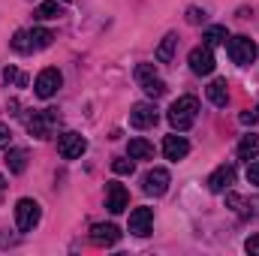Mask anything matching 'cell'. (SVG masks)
<instances>
[{
	"mask_svg": "<svg viewBox=\"0 0 259 256\" xmlns=\"http://www.w3.org/2000/svg\"><path fill=\"white\" fill-rule=\"evenodd\" d=\"M196 115H199V100L196 97H178L172 106H169V124L178 130V133H184V130H190L196 124Z\"/></svg>",
	"mask_w": 259,
	"mask_h": 256,
	"instance_id": "6da1fadb",
	"label": "cell"
},
{
	"mask_svg": "<svg viewBox=\"0 0 259 256\" xmlns=\"http://www.w3.org/2000/svg\"><path fill=\"white\" fill-rule=\"evenodd\" d=\"M136 81H139V88L145 91V97H151V100H160V97L166 94V81L157 75L154 64H139L136 66Z\"/></svg>",
	"mask_w": 259,
	"mask_h": 256,
	"instance_id": "7a4b0ae2",
	"label": "cell"
},
{
	"mask_svg": "<svg viewBox=\"0 0 259 256\" xmlns=\"http://www.w3.org/2000/svg\"><path fill=\"white\" fill-rule=\"evenodd\" d=\"M226 52H229L232 64H238V66H250L253 61H256V55H259L256 42H253L250 36H229Z\"/></svg>",
	"mask_w": 259,
	"mask_h": 256,
	"instance_id": "3957f363",
	"label": "cell"
},
{
	"mask_svg": "<svg viewBox=\"0 0 259 256\" xmlns=\"http://www.w3.org/2000/svg\"><path fill=\"white\" fill-rule=\"evenodd\" d=\"M39 217H42L39 202H33V199H18L15 202V226H18V232H30L39 223Z\"/></svg>",
	"mask_w": 259,
	"mask_h": 256,
	"instance_id": "277c9868",
	"label": "cell"
},
{
	"mask_svg": "<svg viewBox=\"0 0 259 256\" xmlns=\"http://www.w3.org/2000/svg\"><path fill=\"white\" fill-rule=\"evenodd\" d=\"M55 127H58V109H42V112H33L27 118V133L36 139H49Z\"/></svg>",
	"mask_w": 259,
	"mask_h": 256,
	"instance_id": "5b68a950",
	"label": "cell"
},
{
	"mask_svg": "<svg viewBox=\"0 0 259 256\" xmlns=\"http://www.w3.org/2000/svg\"><path fill=\"white\" fill-rule=\"evenodd\" d=\"M61 84H64V75H61V69L49 66V69H42V72L36 75V84H33V91H36V97H39V100H49V97H55V94L61 91Z\"/></svg>",
	"mask_w": 259,
	"mask_h": 256,
	"instance_id": "8992f818",
	"label": "cell"
},
{
	"mask_svg": "<svg viewBox=\"0 0 259 256\" xmlns=\"http://www.w3.org/2000/svg\"><path fill=\"white\" fill-rule=\"evenodd\" d=\"M58 151H61V157L64 160H78L84 151H88V142H84V136L81 133H64V136H58Z\"/></svg>",
	"mask_w": 259,
	"mask_h": 256,
	"instance_id": "52a82bcc",
	"label": "cell"
},
{
	"mask_svg": "<svg viewBox=\"0 0 259 256\" xmlns=\"http://www.w3.org/2000/svg\"><path fill=\"white\" fill-rule=\"evenodd\" d=\"M169 172L166 169H160V166H154L151 172H145V178H142V190L148 193V196H163V193L169 190Z\"/></svg>",
	"mask_w": 259,
	"mask_h": 256,
	"instance_id": "ba28073f",
	"label": "cell"
},
{
	"mask_svg": "<svg viewBox=\"0 0 259 256\" xmlns=\"http://www.w3.org/2000/svg\"><path fill=\"white\" fill-rule=\"evenodd\" d=\"M232 184H235V166L232 163H223L208 175V190L211 193H226Z\"/></svg>",
	"mask_w": 259,
	"mask_h": 256,
	"instance_id": "9c48e42d",
	"label": "cell"
},
{
	"mask_svg": "<svg viewBox=\"0 0 259 256\" xmlns=\"http://www.w3.org/2000/svg\"><path fill=\"white\" fill-rule=\"evenodd\" d=\"M157 109L151 106V103H136L133 109H130V127H136V130H148V127H154L157 124Z\"/></svg>",
	"mask_w": 259,
	"mask_h": 256,
	"instance_id": "30bf717a",
	"label": "cell"
},
{
	"mask_svg": "<svg viewBox=\"0 0 259 256\" xmlns=\"http://www.w3.org/2000/svg\"><path fill=\"white\" fill-rule=\"evenodd\" d=\"M91 241L97 247H112V244L121 241V229L115 223H94L91 226Z\"/></svg>",
	"mask_w": 259,
	"mask_h": 256,
	"instance_id": "8fae6325",
	"label": "cell"
},
{
	"mask_svg": "<svg viewBox=\"0 0 259 256\" xmlns=\"http://www.w3.org/2000/svg\"><path fill=\"white\" fill-rule=\"evenodd\" d=\"M151 226H154V211L151 208H133L130 211V232L145 238L151 235Z\"/></svg>",
	"mask_w": 259,
	"mask_h": 256,
	"instance_id": "7c38bea8",
	"label": "cell"
},
{
	"mask_svg": "<svg viewBox=\"0 0 259 256\" xmlns=\"http://www.w3.org/2000/svg\"><path fill=\"white\" fill-rule=\"evenodd\" d=\"M190 69L196 75H211L214 72V52L211 46H199L190 52Z\"/></svg>",
	"mask_w": 259,
	"mask_h": 256,
	"instance_id": "4fadbf2b",
	"label": "cell"
},
{
	"mask_svg": "<svg viewBox=\"0 0 259 256\" xmlns=\"http://www.w3.org/2000/svg\"><path fill=\"white\" fill-rule=\"evenodd\" d=\"M226 205H229L232 211H238L241 217H259V196L244 199V196H238V193L226 190Z\"/></svg>",
	"mask_w": 259,
	"mask_h": 256,
	"instance_id": "5bb4252c",
	"label": "cell"
},
{
	"mask_svg": "<svg viewBox=\"0 0 259 256\" xmlns=\"http://www.w3.org/2000/svg\"><path fill=\"white\" fill-rule=\"evenodd\" d=\"M130 205V193H127V187L124 184H106V208L112 211V214H121L124 208Z\"/></svg>",
	"mask_w": 259,
	"mask_h": 256,
	"instance_id": "9a60e30c",
	"label": "cell"
},
{
	"mask_svg": "<svg viewBox=\"0 0 259 256\" xmlns=\"http://www.w3.org/2000/svg\"><path fill=\"white\" fill-rule=\"evenodd\" d=\"M163 154H166V160H184L187 154H190V142L184 139V136H166L163 139Z\"/></svg>",
	"mask_w": 259,
	"mask_h": 256,
	"instance_id": "2e32d148",
	"label": "cell"
},
{
	"mask_svg": "<svg viewBox=\"0 0 259 256\" xmlns=\"http://www.w3.org/2000/svg\"><path fill=\"white\" fill-rule=\"evenodd\" d=\"M205 94H208L211 106H217V109H226V103H229V84H226V78H214V81L205 88Z\"/></svg>",
	"mask_w": 259,
	"mask_h": 256,
	"instance_id": "e0dca14e",
	"label": "cell"
},
{
	"mask_svg": "<svg viewBox=\"0 0 259 256\" xmlns=\"http://www.w3.org/2000/svg\"><path fill=\"white\" fill-rule=\"evenodd\" d=\"M6 166H9L12 175H21L27 169V151L24 148H9L6 151Z\"/></svg>",
	"mask_w": 259,
	"mask_h": 256,
	"instance_id": "ac0fdd59",
	"label": "cell"
},
{
	"mask_svg": "<svg viewBox=\"0 0 259 256\" xmlns=\"http://www.w3.org/2000/svg\"><path fill=\"white\" fill-rule=\"evenodd\" d=\"M127 154L133 160H151V157H154V145H151L148 139H130Z\"/></svg>",
	"mask_w": 259,
	"mask_h": 256,
	"instance_id": "d6986e66",
	"label": "cell"
},
{
	"mask_svg": "<svg viewBox=\"0 0 259 256\" xmlns=\"http://www.w3.org/2000/svg\"><path fill=\"white\" fill-rule=\"evenodd\" d=\"M175 49H178V36H175V33H166L163 42L157 46V61H160V64H172Z\"/></svg>",
	"mask_w": 259,
	"mask_h": 256,
	"instance_id": "ffe728a7",
	"label": "cell"
},
{
	"mask_svg": "<svg viewBox=\"0 0 259 256\" xmlns=\"http://www.w3.org/2000/svg\"><path fill=\"white\" fill-rule=\"evenodd\" d=\"M259 157V136H244L238 142V160H256Z\"/></svg>",
	"mask_w": 259,
	"mask_h": 256,
	"instance_id": "44dd1931",
	"label": "cell"
},
{
	"mask_svg": "<svg viewBox=\"0 0 259 256\" xmlns=\"http://www.w3.org/2000/svg\"><path fill=\"white\" fill-rule=\"evenodd\" d=\"M61 15H64V9H61V3H58V0L39 3V6H36V12H33V18H39V21H52V18H61Z\"/></svg>",
	"mask_w": 259,
	"mask_h": 256,
	"instance_id": "7402d4cb",
	"label": "cell"
},
{
	"mask_svg": "<svg viewBox=\"0 0 259 256\" xmlns=\"http://www.w3.org/2000/svg\"><path fill=\"white\" fill-rule=\"evenodd\" d=\"M52 39H55V33H52V30H46V27H33V30H30L33 52H36V49H49V46H52Z\"/></svg>",
	"mask_w": 259,
	"mask_h": 256,
	"instance_id": "603a6c76",
	"label": "cell"
},
{
	"mask_svg": "<svg viewBox=\"0 0 259 256\" xmlns=\"http://www.w3.org/2000/svg\"><path fill=\"white\" fill-rule=\"evenodd\" d=\"M18 55H27V52H33V42H30V30H15V36H12V42H9Z\"/></svg>",
	"mask_w": 259,
	"mask_h": 256,
	"instance_id": "cb8c5ba5",
	"label": "cell"
},
{
	"mask_svg": "<svg viewBox=\"0 0 259 256\" xmlns=\"http://www.w3.org/2000/svg\"><path fill=\"white\" fill-rule=\"evenodd\" d=\"M202 39H205V46H220V42H226V39H229V33H226V27H223V24H214V27H208V30H205V36H202Z\"/></svg>",
	"mask_w": 259,
	"mask_h": 256,
	"instance_id": "d4e9b609",
	"label": "cell"
},
{
	"mask_svg": "<svg viewBox=\"0 0 259 256\" xmlns=\"http://www.w3.org/2000/svg\"><path fill=\"white\" fill-rule=\"evenodd\" d=\"M112 172H118V175H133V157H118V160H112Z\"/></svg>",
	"mask_w": 259,
	"mask_h": 256,
	"instance_id": "484cf974",
	"label": "cell"
},
{
	"mask_svg": "<svg viewBox=\"0 0 259 256\" xmlns=\"http://www.w3.org/2000/svg\"><path fill=\"white\" fill-rule=\"evenodd\" d=\"M205 18H208V15H205V9H196V6L187 9V21H190V24H202Z\"/></svg>",
	"mask_w": 259,
	"mask_h": 256,
	"instance_id": "4316f807",
	"label": "cell"
},
{
	"mask_svg": "<svg viewBox=\"0 0 259 256\" xmlns=\"http://www.w3.org/2000/svg\"><path fill=\"white\" fill-rule=\"evenodd\" d=\"M241 124H259V106L247 109V112H241Z\"/></svg>",
	"mask_w": 259,
	"mask_h": 256,
	"instance_id": "83f0119b",
	"label": "cell"
},
{
	"mask_svg": "<svg viewBox=\"0 0 259 256\" xmlns=\"http://www.w3.org/2000/svg\"><path fill=\"white\" fill-rule=\"evenodd\" d=\"M247 181H250V184H256V187H259V160H253V163L247 166Z\"/></svg>",
	"mask_w": 259,
	"mask_h": 256,
	"instance_id": "f1b7e54d",
	"label": "cell"
},
{
	"mask_svg": "<svg viewBox=\"0 0 259 256\" xmlns=\"http://www.w3.org/2000/svg\"><path fill=\"white\" fill-rule=\"evenodd\" d=\"M244 247H247V253L250 256H259V235H250V238L244 241Z\"/></svg>",
	"mask_w": 259,
	"mask_h": 256,
	"instance_id": "f546056e",
	"label": "cell"
},
{
	"mask_svg": "<svg viewBox=\"0 0 259 256\" xmlns=\"http://www.w3.org/2000/svg\"><path fill=\"white\" fill-rule=\"evenodd\" d=\"M3 78H6V84L18 81V69H15V66H6V69H3Z\"/></svg>",
	"mask_w": 259,
	"mask_h": 256,
	"instance_id": "4dcf8cb0",
	"label": "cell"
},
{
	"mask_svg": "<svg viewBox=\"0 0 259 256\" xmlns=\"http://www.w3.org/2000/svg\"><path fill=\"white\" fill-rule=\"evenodd\" d=\"M9 136H12L9 127H6V124H0V148H9Z\"/></svg>",
	"mask_w": 259,
	"mask_h": 256,
	"instance_id": "1f68e13d",
	"label": "cell"
},
{
	"mask_svg": "<svg viewBox=\"0 0 259 256\" xmlns=\"http://www.w3.org/2000/svg\"><path fill=\"white\" fill-rule=\"evenodd\" d=\"M3 190H6V178L0 175V196H3Z\"/></svg>",
	"mask_w": 259,
	"mask_h": 256,
	"instance_id": "d6a6232c",
	"label": "cell"
},
{
	"mask_svg": "<svg viewBox=\"0 0 259 256\" xmlns=\"http://www.w3.org/2000/svg\"><path fill=\"white\" fill-rule=\"evenodd\" d=\"M61 3H69V0H61Z\"/></svg>",
	"mask_w": 259,
	"mask_h": 256,
	"instance_id": "836d02e7",
	"label": "cell"
}]
</instances>
